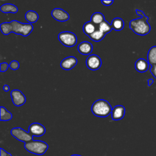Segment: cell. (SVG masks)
<instances>
[{"label": "cell", "instance_id": "obj_10", "mask_svg": "<svg viewBox=\"0 0 156 156\" xmlns=\"http://www.w3.org/2000/svg\"><path fill=\"white\" fill-rule=\"evenodd\" d=\"M51 16L55 20L60 22H65L69 19L68 13L60 8L54 9L51 12Z\"/></svg>", "mask_w": 156, "mask_h": 156}, {"label": "cell", "instance_id": "obj_5", "mask_svg": "<svg viewBox=\"0 0 156 156\" xmlns=\"http://www.w3.org/2000/svg\"><path fill=\"white\" fill-rule=\"evenodd\" d=\"M58 39L59 41L65 46H74L77 41L76 34L69 31H63L58 34Z\"/></svg>", "mask_w": 156, "mask_h": 156}, {"label": "cell", "instance_id": "obj_15", "mask_svg": "<svg viewBox=\"0 0 156 156\" xmlns=\"http://www.w3.org/2000/svg\"><path fill=\"white\" fill-rule=\"evenodd\" d=\"M98 28V26L93 23L91 21H88L83 24L82 29L84 34L86 35L89 36L92 34Z\"/></svg>", "mask_w": 156, "mask_h": 156}, {"label": "cell", "instance_id": "obj_2", "mask_svg": "<svg viewBox=\"0 0 156 156\" xmlns=\"http://www.w3.org/2000/svg\"><path fill=\"white\" fill-rule=\"evenodd\" d=\"M136 13L141 18L132 20L129 23L130 29L136 34L139 35H146L151 31V26L147 22L148 17L144 13L140 10H135Z\"/></svg>", "mask_w": 156, "mask_h": 156}, {"label": "cell", "instance_id": "obj_19", "mask_svg": "<svg viewBox=\"0 0 156 156\" xmlns=\"http://www.w3.org/2000/svg\"><path fill=\"white\" fill-rule=\"evenodd\" d=\"M38 13L34 10H29L25 14V18L29 23H34L38 20Z\"/></svg>", "mask_w": 156, "mask_h": 156}, {"label": "cell", "instance_id": "obj_3", "mask_svg": "<svg viewBox=\"0 0 156 156\" xmlns=\"http://www.w3.org/2000/svg\"><path fill=\"white\" fill-rule=\"evenodd\" d=\"M91 110L94 116L100 118H105L112 113V107L107 101L105 99H98L92 104Z\"/></svg>", "mask_w": 156, "mask_h": 156}, {"label": "cell", "instance_id": "obj_12", "mask_svg": "<svg viewBox=\"0 0 156 156\" xmlns=\"http://www.w3.org/2000/svg\"><path fill=\"white\" fill-rule=\"evenodd\" d=\"M125 107L121 105H115L112 111V119L115 121H118L122 119L125 115Z\"/></svg>", "mask_w": 156, "mask_h": 156}, {"label": "cell", "instance_id": "obj_20", "mask_svg": "<svg viewBox=\"0 0 156 156\" xmlns=\"http://www.w3.org/2000/svg\"><path fill=\"white\" fill-rule=\"evenodd\" d=\"M105 20V17L104 15L101 12H95L94 13L90 18V21L96 24V26H99L101 23H102Z\"/></svg>", "mask_w": 156, "mask_h": 156}, {"label": "cell", "instance_id": "obj_18", "mask_svg": "<svg viewBox=\"0 0 156 156\" xmlns=\"http://www.w3.org/2000/svg\"><path fill=\"white\" fill-rule=\"evenodd\" d=\"M147 62L152 66L156 65V46L151 47L147 53Z\"/></svg>", "mask_w": 156, "mask_h": 156}, {"label": "cell", "instance_id": "obj_23", "mask_svg": "<svg viewBox=\"0 0 156 156\" xmlns=\"http://www.w3.org/2000/svg\"><path fill=\"white\" fill-rule=\"evenodd\" d=\"M98 29L100 30H101L102 32H104L105 34H107L110 32L111 30H112L111 24L106 20H104L102 23H101L98 26Z\"/></svg>", "mask_w": 156, "mask_h": 156}, {"label": "cell", "instance_id": "obj_7", "mask_svg": "<svg viewBox=\"0 0 156 156\" xmlns=\"http://www.w3.org/2000/svg\"><path fill=\"white\" fill-rule=\"evenodd\" d=\"M85 63L87 68L93 71L99 69L102 65V60L100 57L96 54L90 55L87 58Z\"/></svg>", "mask_w": 156, "mask_h": 156}, {"label": "cell", "instance_id": "obj_11", "mask_svg": "<svg viewBox=\"0 0 156 156\" xmlns=\"http://www.w3.org/2000/svg\"><path fill=\"white\" fill-rule=\"evenodd\" d=\"M77 63V60L74 56H69L63 58L60 62V67L64 70H71Z\"/></svg>", "mask_w": 156, "mask_h": 156}, {"label": "cell", "instance_id": "obj_31", "mask_svg": "<svg viewBox=\"0 0 156 156\" xmlns=\"http://www.w3.org/2000/svg\"><path fill=\"white\" fill-rule=\"evenodd\" d=\"M71 156H82V155H77V154H74V155H72Z\"/></svg>", "mask_w": 156, "mask_h": 156}, {"label": "cell", "instance_id": "obj_17", "mask_svg": "<svg viewBox=\"0 0 156 156\" xmlns=\"http://www.w3.org/2000/svg\"><path fill=\"white\" fill-rule=\"evenodd\" d=\"M0 10L2 13H16L18 9V7L10 3H7L2 5L0 7Z\"/></svg>", "mask_w": 156, "mask_h": 156}, {"label": "cell", "instance_id": "obj_27", "mask_svg": "<svg viewBox=\"0 0 156 156\" xmlns=\"http://www.w3.org/2000/svg\"><path fill=\"white\" fill-rule=\"evenodd\" d=\"M101 2L102 4H103L105 6H109V5H112L113 3V0H111V1H103V0H102Z\"/></svg>", "mask_w": 156, "mask_h": 156}, {"label": "cell", "instance_id": "obj_30", "mask_svg": "<svg viewBox=\"0 0 156 156\" xmlns=\"http://www.w3.org/2000/svg\"><path fill=\"white\" fill-rule=\"evenodd\" d=\"M154 83V80L152 79H149L147 80V85L148 86H151Z\"/></svg>", "mask_w": 156, "mask_h": 156}, {"label": "cell", "instance_id": "obj_29", "mask_svg": "<svg viewBox=\"0 0 156 156\" xmlns=\"http://www.w3.org/2000/svg\"><path fill=\"white\" fill-rule=\"evenodd\" d=\"M3 90L4 91H5V92H7V91H9V90H10V87L8 85H4V86H3Z\"/></svg>", "mask_w": 156, "mask_h": 156}, {"label": "cell", "instance_id": "obj_28", "mask_svg": "<svg viewBox=\"0 0 156 156\" xmlns=\"http://www.w3.org/2000/svg\"><path fill=\"white\" fill-rule=\"evenodd\" d=\"M1 156H12L10 153H8L4 149L1 148Z\"/></svg>", "mask_w": 156, "mask_h": 156}, {"label": "cell", "instance_id": "obj_21", "mask_svg": "<svg viewBox=\"0 0 156 156\" xmlns=\"http://www.w3.org/2000/svg\"><path fill=\"white\" fill-rule=\"evenodd\" d=\"M105 35L106 34H105L104 32H102L98 28L92 34L89 35L88 37L90 38V40L95 42H99L101 41L102 39H104Z\"/></svg>", "mask_w": 156, "mask_h": 156}, {"label": "cell", "instance_id": "obj_22", "mask_svg": "<svg viewBox=\"0 0 156 156\" xmlns=\"http://www.w3.org/2000/svg\"><path fill=\"white\" fill-rule=\"evenodd\" d=\"M1 121H7L12 118V114L9 112L5 107H1Z\"/></svg>", "mask_w": 156, "mask_h": 156}, {"label": "cell", "instance_id": "obj_16", "mask_svg": "<svg viewBox=\"0 0 156 156\" xmlns=\"http://www.w3.org/2000/svg\"><path fill=\"white\" fill-rule=\"evenodd\" d=\"M110 24L112 27V29L116 31H120L122 29H123L124 27V22L123 20L118 17L115 18L113 20H112Z\"/></svg>", "mask_w": 156, "mask_h": 156}, {"label": "cell", "instance_id": "obj_4", "mask_svg": "<svg viewBox=\"0 0 156 156\" xmlns=\"http://www.w3.org/2000/svg\"><path fill=\"white\" fill-rule=\"evenodd\" d=\"M24 147L28 152L38 155H43L48 149V144L40 140H32L26 143Z\"/></svg>", "mask_w": 156, "mask_h": 156}, {"label": "cell", "instance_id": "obj_1", "mask_svg": "<svg viewBox=\"0 0 156 156\" xmlns=\"http://www.w3.org/2000/svg\"><path fill=\"white\" fill-rule=\"evenodd\" d=\"M34 27L30 23H23L16 20H12L10 22H4L1 24L0 30L4 35H7L11 32L16 35H21L27 37L32 32Z\"/></svg>", "mask_w": 156, "mask_h": 156}, {"label": "cell", "instance_id": "obj_8", "mask_svg": "<svg viewBox=\"0 0 156 156\" xmlns=\"http://www.w3.org/2000/svg\"><path fill=\"white\" fill-rule=\"evenodd\" d=\"M10 96L13 104L16 106L20 107L24 105L26 101L25 95L20 90H13L10 92Z\"/></svg>", "mask_w": 156, "mask_h": 156}, {"label": "cell", "instance_id": "obj_13", "mask_svg": "<svg viewBox=\"0 0 156 156\" xmlns=\"http://www.w3.org/2000/svg\"><path fill=\"white\" fill-rule=\"evenodd\" d=\"M93 47L92 44L87 41H83L80 42L77 46V50L79 52L85 55L90 54L93 51Z\"/></svg>", "mask_w": 156, "mask_h": 156}, {"label": "cell", "instance_id": "obj_26", "mask_svg": "<svg viewBox=\"0 0 156 156\" xmlns=\"http://www.w3.org/2000/svg\"><path fill=\"white\" fill-rule=\"evenodd\" d=\"M150 71L152 73V76L156 79V65L151 66V68H150Z\"/></svg>", "mask_w": 156, "mask_h": 156}, {"label": "cell", "instance_id": "obj_24", "mask_svg": "<svg viewBox=\"0 0 156 156\" xmlns=\"http://www.w3.org/2000/svg\"><path fill=\"white\" fill-rule=\"evenodd\" d=\"M9 67L12 70H16L20 67V63L17 60H12L9 64Z\"/></svg>", "mask_w": 156, "mask_h": 156}, {"label": "cell", "instance_id": "obj_6", "mask_svg": "<svg viewBox=\"0 0 156 156\" xmlns=\"http://www.w3.org/2000/svg\"><path fill=\"white\" fill-rule=\"evenodd\" d=\"M10 133L16 140L25 143L33 140V136L21 127L13 128L10 130Z\"/></svg>", "mask_w": 156, "mask_h": 156}, {"label": "cell", "instance_id": "obj_25", "mask_svg": "<svg viewBox=\"0 0 156 156\" xmlns=\"http://www.w3.org/2000/svg\"><path fill=\"white\" fill-rule=\"evenodd\" d=\"M9 66V65L7 63V62H2L0 64V71L1 72L3 73V72H5L7 70Z\"/></svg>", "mask_w": 156, "mask_h": 156}, {"label": "cell", "instance_id": "obj_9", "mask_svg": "<svg viewBox=\"0 0 156 156\" xmlns=\"http://www.w3.org/2000/svg\"><path fill=\"white\" fill-rule=\"evenodd\" d=\"M28 130V132L35 136H41L46 133V129L44 126L38 122L32 123L29 126Z\"/></svg>", "mask_w": 156, "mask_h": 156}, {"label": "cell", "instance_id": "obj_14", "mask_svg": "<svg viewBox=\"0 0 156 156\" xmlns=\"http://www.w3.org/2000/svg\"><path fill=\"white\" fill-rule=\"evenodd\" d=\"M135 68L139 73H144L149 69V63L144 58H139L135 62Z\"/></svg>", "mask_w": 156, "mask_h": 156}]
</instances>
